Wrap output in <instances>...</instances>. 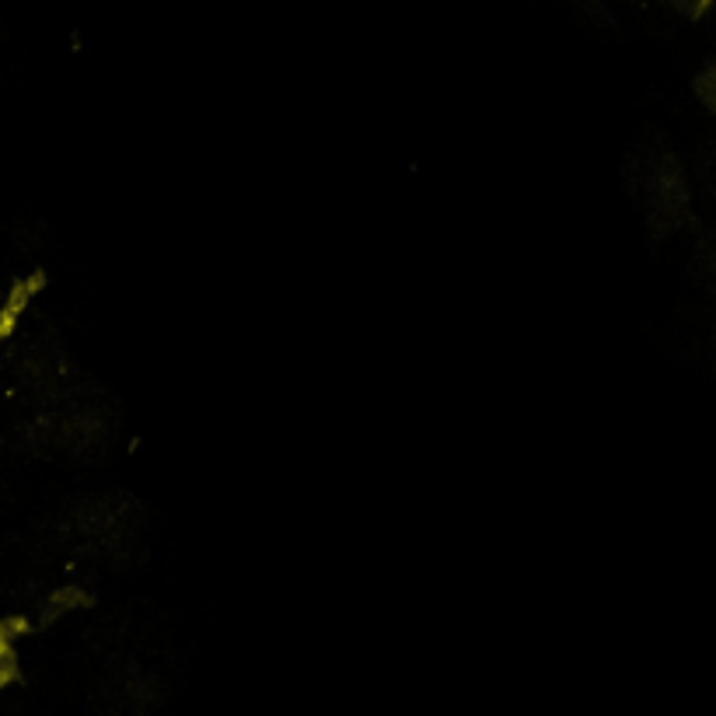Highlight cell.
<instances>
[{"mask_svg": "<svg viewBox=\"0 0 716 716\" xmlns=\"http://www.w3.org/2000/svg\"><path fill=\"white\" fill-rule=\"evenodd\" d=\"M42 290H46V273H42V269H32L28 276L14 280V287L7 290L4 308H0V343H4V339H11V332L18 329L25 308L42 294Z\"/></svg>", "mask_w": 716, "mask_h": 716, "instance_id": "obj_1", "label": "cell"}, {"mask_svg": "<svg viewBox=\"0 0 716 716\" xmlns=\"http://www.w3.org/2000/svg\"><path fill=\"white\" fill-rule=\"evenodd\" d=\"M91 605V594L81 591V587H63L56 591L53 598L46 601V612H42V622H56L60 615L77 612V608H88Z\"/></svg>", "mask_w": 716, "mask_h": 716, "instance_id": "obj_2", "label": "cell"}]
</instances>
